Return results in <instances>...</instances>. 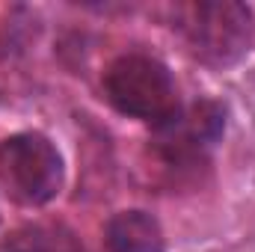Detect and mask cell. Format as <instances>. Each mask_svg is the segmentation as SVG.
Returning a JSON list of instances; mask_svg holds the SVG:
<instances>
[{
    "instance_id": "obj_3",
    "label": "cell",
    "mask_w": 255,
    "mask_h": 252,
    "mask_svg": "<svg viewBox=\"0 0 255 252\" xmlns=\"http://www.w3.org/2000/svg\"><path fill=\"white\" fill-rule=\"evenodd\" d=\"M65 163L42 130H18L0 139V184L24 208H42L63 190Z\"/></svg>"
},
{
    "instance_id": "obj_2",
    "label": "cell",
    "mask_w": 255,
    "mask_h": 252,
    "mask_svg": "<svg viewBox=\"0 0 255 252\" xmlns=\"http://www.w3.org/2000/svg\"><path fill=\"white\" fill-rule=\"evenodd\" d=\"M172 27L187 51L211 68L241 63L253 45V9L238 0H193L178 3Z\"/></svg>"
},
{
    "instance_id": "obj_4",
    "label": "cell",
    "mask_w": 255,
    "mask_h": 252,
    "mask_svg": "<svg viewBox=\"0 0 255 252\" xmlns=\"http://www.w3.org/2000/svg\"><path fill=\"white\" fill-rule=\"evenodd\" d=\"M226 133V107L217 101H196L169 125L154 130V151L169 166L199 163Z\"/></svg>"
},
{
    "instance_id": "obj_5",
    "label": "cell",
    "mask_w": 255,
    "mask_h": 252,
    "mask_svg": "<svg viewBox=\"0 0 255 252\" xmlns=\"http://www.w3.org/2000/svg\"><path fill=\"white\" fill-rule=\"evenodd\" d=\"M104 247L107 252H163L166 238L157 217L139 208H128L104 223Z\"/></svg>"
},
{
    "instance_id": "obj_1",
    "label": "cell",
    "mask_w": 255,
    "mask_h": 252,
    "mask_svg": "<svg viewBox=\"0 0 255 252\" xmlns=\"http://www.w3.org/2000/svg\"><path fill=\"white\" fill-rule=\"evenodd\" d=\"M101 86L107 101L122 116H130L151 130L169 125L184 110L172 71L151 54L130 51L116 57L104 68Z\"/></svg>"
}]
</instances>
